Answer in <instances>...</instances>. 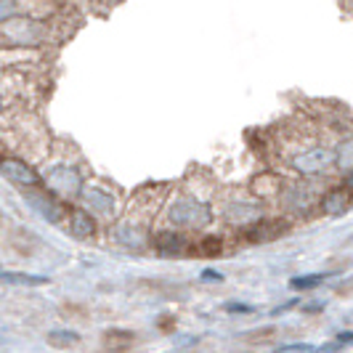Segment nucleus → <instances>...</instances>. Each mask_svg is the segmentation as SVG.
<instances>
[{"mask_svg": "<svg viewBox=\"0 0 353 353\" xmlns=\"http://www.w3.org/2000/svg\"><path fill=\"white\" fill-rule=\"evenodd\" d=\"M353 205V192L343 183V186H335L330 194H324L321 199V210L327 212V215H343V212H348Z\"/></svg>", "mask_w": 353, "mask_h": 353, "instance_id": "obj_6", "label": "nucleus"}, {"mask_svg": "<svg viewBox=\"0 0 353 353\" xmlns=\"http://www.w3.org/2000/svg\"><path fill=\"white\" fill-rule=\"evenodd\" d=\"M0 173L6 176V181H11L19 189H35V186L43 183V178L37 176L27 162H21V159H17V157L0 159Z\"/></svg>", "mask_w": 353, "mask_h": 353, "instance_id": "obj_2", "label": "nucleus"}, {"mask_svg": "<svg viewBox=\"0 0 353 353\" xmlns=\"http://www.w3.org/2000/svg\"><path fill=\"white\" fill-rule=\"evenodd\" d=\"M83 196H85V202H88L96 212H104V215H112V212H114V196L101 192V189H96V186L83 189Z\"/></svg>", "mask_w": 353, "mask_h": 353, "instance_id": "obj_9", "label": "nucleus"}, {"mask_svg": "<svg viewBox=\"0 0 353 353\" xmlns=\"http://www.w3.org/2000/svg\"><path fill=\"white\" fill-rule=\"evenodd\" d=\"M290 231V223L282 218H268V221H258L245 231V239L252 245H263V242H274Z\"/></svg>", "mask_w": 353, "mask_h": 353, "instance_id": "obj_5", "label": "nucleus"}, {"mask_svg": "<svg viewBox=\"0 0 353 353\" xmlns=\"http://www.w3.org/2000/svg\"><path fill=\"white\" fill-rule=\"evenodd\" d=\"M46 181H48V192H53V194H61V196L83 194V181H80L74 168H67V165L51 168Z\"/></svg>", "mask_w": 353, "mask_h": 353, "instance_id": "obj_3", "label": "nucleus"}, {"mask_svg": "<svg viewBox=\"0 0 353 353\" xmlns=\"http://www.w3.org/2000/svg\"><path fill=\"white\" fill-rule=\"evenodd\" d=\"M221 248H223V242H221L218 236H208V239L199 242V252H202V255H218Z\"/></svg>", "mask_w": 353, "mask_h": 353, "instance_id": "obj_15", "label": "nucleus"}, {"mask_svg": "<svg viewBox=\"0 0 353 353\" xmlns=\"http://www.w3.org/2000/svg\"><path fill=\"white\" fill-rule=\"evenodd\" d=\"M223 311H229V314H252L255 308L248 305V303H226V305H223Z\"/></svg>", "mask_w": 353, "mask_h": 353, "instance_id": "obj_17", "label": "nucleus"}, {"mask_svg": "<svg viewBox=\"0 0 353 353\" xmlns=\"http://www.w3.org/2000/svg\"><path fill=\"white\" fill-rule=\"evenodd\" d=\"M295 165L303 173H321L330 165V154L327 152H311V154H303V157L295 159Z\"/></svg>", "mask_w": 353, "mask_h": 353, "instance_id": "obj_10", "label": "nucleus"}, {"mask_svg": "<svg viewBox=\"0 0 353 353\" xmlns=\"http://www.w3.org/2000/svg\"><path fill=\"white\" fill-rule=\"evenodd\" d=\"M337 343H340V345H343V343H353V332H340V335H337Z\"/></svg>", "mask_w": 353, "mask_h": 353, "instance_id": "obj_18", "label": "nucleus"}, {"mask_svg": "<svg viewBox=\"0 0 353 353\" xmlns=\"http://www.w3.org/2000/svg\"><path fill=\"white\" fill-rule=\"evenodd\" d=\"M170 218L178 226H202L210 221V210L199 202H189V199H181L170 208Z\"/></svg>", "mask_w": 353, "mask_h": 353, "instance_id": "obj_4", "label": "nucleus"}, {"mask_svg": "<svg viewBox=\"0 0 353 353\" xmlns=\"http://www.w3.org/2000/svg\"><path fill=\"white\" fill-rule=\"evenodd\" d=\"M0 282L17 284V287H40L48 279L46 276H35V274H11V271H0Z\"/></svg>", "mask_w": 353, "mask_h": 353, "instance_id": "obj_12", "label": "nucleus"}, {"mask_svg": "<svg viewBox=\"0 0 353 353\" xmlns=\"http://www.w3.org/2000/svg\"><path fill=\"white\" fill-rule=\"evenodd\" d=\"M48 343L56 348H70L74 343H80V335L72 330H53V332H48Z\"/></svg>", "mask_w": 353, "mask_h": 353, "instance_id": "obj_13", "label": "nucleus"}, {"mask_svg": "<svg viewBox=\"0 0 353 353\" xmlns=\"http://www.w3.org/2000/svg\"><path fill=\"white\" fill-rule=\"evenodd\" d=\"M316 345H308V343H295V345H287V348H279L276 353H314Z\"/></svg>", "mask_w": 353, "mask_h": 353, "instance_id": "obj_16", "label": "nucleus"}, {"mask_svg": "<svg viewBox=\"0 0 353 353\" xmlns=\"http://www.w3.org/2000/svg\"><path fill=\"white\" fill-rule=\"evenodd\" d=\"M202 279H215V282H221L223 276H221L218 271H205V274H202Z\"/></svg>", "mask_w": 353, "mask_h": 353, "instance_id": "obj_19", "label": "nucleus"}, {"mask_svg": "<svg viewBox=\"0 0 353 353\" xmlns=\"http://www.w3.org/2000/svg\"><path fill=\"white\" fill-rule=\"evenodd\" d=\"M133 332H128V330H109L104 335V345L106 348H112L114 353H120V351H128L130 345H133Z\"/></svg>", "mask_w": 353, "mask_h": 353, "instance_id": "obj_11", "label": "nucleus"}, {"mask_svg": "<svg viewBox=\"0 0 353 353\" xmlns=\"http://www.w3.org/2000/svg\"><path fill=\"white\" fill-rule=\"evenodd\" d=\"M327 279V274H308V276H295L292 282H290V287L292 290H314V287H319V284Z\"/></svg>", "mask_w": 353, "mask_h": 353, "instance_id": "obj_14", "label": "nucleus"}, {"mask_svg": "<svg viewBox=\"0 0 353 353\" xmlns=\"http://www.w3.org/2000/svg\"><path fill=\"white\" fill-rule=\"evenodd\" d=\"M24 199H27L30 208L35 212H40L46 221H51V223L67 221V212L70 210L61 205L59 196H53V192H43L40 186H35V189H27V192H24Z\"/></svg>", "mask_w": 353, "mask_h": 353, "instance_id": "obj_1", "label": "nucleus"}, {"mask_svg": "<svg viewBox=\"0 0 353 353\" xmlns=\"http://www.w3.org/2000/svg\"><path fill=\"white\" fill-rule=\"evenodd\" d=\"M345 186H348V189H351V192H353V173H351V176H348V181H345Z\"/></svg>", "mask_w": 353, "mask_h": 353, "instance_id": "obj_20", "label": "nucleus"}, {"mask_svg": "<svg viewBox=\"0 0 353 353\" xmlns=\"http://www.w3.org/2000/svg\"><path fill=\"white\" fill-rule=\"evenodd\" d=\"M154 248L162 255H183L186 248H189V242L181 234H176V231H159L157 236H154Z\"/></svg>", "mask_w": 353, "mask_h": 353, "instance_id": "obj_8", "label": "nucleus"}, {"mask_svg": "<svg viewBox=\"0 0 353 353\" xmlns=\"http://www.w3.org/2000/svg\"><path fill=\"white\" fill-rule=\"evenodd\" d=\"M67 231L77 239H90L96 234V221L85 210H70L67 212Z\"/></svg>", "mask_w": 353, "mask_h": 353, "instance_id": "obj_7", "label": "nucleus"}]
</instances>
